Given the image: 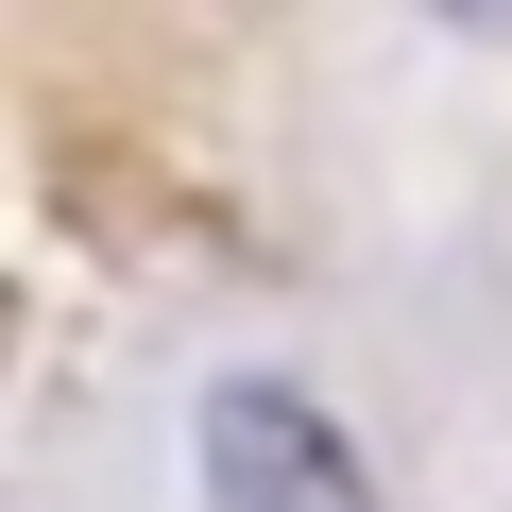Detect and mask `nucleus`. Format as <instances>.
Here are the masks:
<instances>
[{
	"label": "nucleus",
	"mask_w": 512,
	"mask_h": 512,
	"mask_svg": "<svg viewBox=\"0 0 512 512\" xmlns=\"http://www.w3.org/2000/svg\"><path fill=\"white\" fill-rule=\"evenodd\" d=\"M205 512H376V478H359V444L325 427V393L222 376V393H205Z\"/></svg>",
	"instance_id": "1"
}]
</instances>
